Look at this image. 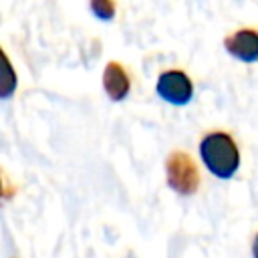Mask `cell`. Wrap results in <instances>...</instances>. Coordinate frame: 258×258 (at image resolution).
Instances as JSON below:
<instances>
[{"label": "cell", "instance_id": "obj_7", "mask_svg": "<svg viewBox=\"0 0 258 258\" xmlns=\"http://www.w3.org/2000/svg\"><path fill=\"white\" fill-rule=\"evenodd\" d=\"M252 254H254V258H258V234H256L254 244H252Z\"/></svg>", "mask_w": 258, "mask_h": 258}, {"label": "cell", "instance_id": "obj_4", "mask_svg": "<svg viewBox=\"0 0 258 258\" xmlns=\"http://www.w3.org/2000/svg\"><path fill=\"white\" fill-rule=\"evenodd\" d=\"M224 46L238 60H244V62L258 60V32L252 28L236 30L224 40Z\"/></svg>", "mask_w": 258, "mask_h": 258}, {"label": "cell", "instance_id": "obj_3", "mask_svg": "<svg viewBox=\"0 0 258 258\" xmlns=\"http://www.w3.org/2000/svg\"><path fill=\"white\" fill-rule=\"evenodd\" d=\"M157 95L171 105H185L194 97V87L183 71H165L157 79Z\"/></svg>", "mask_w": 258, "mask_h": 258}, {"label": "cell", "instance_id": "obj_2", "mask_svg": "<svg viewBox=\"0 0 258 258\" xmlns=\"http://www.w3.org/2000/svg\"><path fill=\"white\" fill-rule=\"evenodd\" d=\"M165 173H167V183L173 191H177L181 196L196 194V189L200 185V173L187 153L173 151L165 161Z\"/></svg>", "mask_w": 258, "mask_h": 258}, {"label": "cell", "instance_id": "obj_1", "mask_svg": "<svg viewBox=\"0 0 258 258\" xmlns=\"http://www.w3.org/2000/svg\"><path fill=\"white\" fill-rule=\"evenodd\" d=\"M200 155L206 167L220 179H228L240 165V153L234 139L224 131L208 133L200 143Z\"/></svg>", "mask_w": 258, "mask_h": 258}, {"label": "cell", "instance_id": "obj_6", "mask_svg": "<svg viewBox=\"0 0 258 258\" xmlns=\"http://www.w3.org/2000/svg\"><path fill=\"white\" fill-rule=\"evenodd\" d=\"M91 10L101 20H111L115 16V4H113V0H91Z\"/></svg>", "mask_w": 258, "mask_h": 258}, {"label": "cell", "instance_id": "obj_5", "mask_svg": "<svg viewBox=\"0 0 258 258\" xmlns=\"http://www.w3.org/2000/svg\"><path fill=\"white\" fill-rule=\"evenodd\" d=\"M103 87L109 99L123 101L129 93V77L119 62H109L103 73Z\"/></svg>", "mask_w": 258, "mask_h": 258}]
</instances>
